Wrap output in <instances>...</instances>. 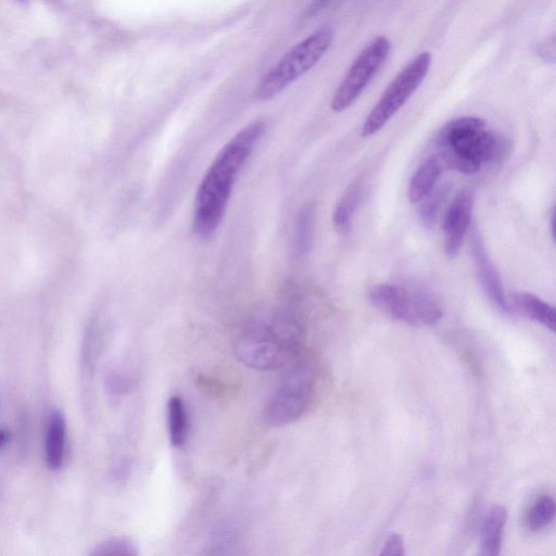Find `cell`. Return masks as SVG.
<instances>
[{
  "mask_svg": "<svg viewBox=\"0 0 556 556\" xmlns=\"http://www.w3.org/2000/svg\"><path fill=\"white\" fill-rule=\"evenodd\" d=\"M265 128L262 119L245 125L224 144L204 173L195 193L192 216V231L199 239L212 238L219 228L238 176Z\"/></svg>",
  "mask_w": 556,
  "mask_h": 556,
  "instance_id": "1",
  "label": "cell"
},
{
  "mask_svg": "<svg viewBox=\"0 0 556 556\" xmlns=\"http://www.w3.org/2000/svg\"><path fill=\"white\" fill-rule=\"evenodd\" d=\"M8 438H9L8 431L1 429L0 430V447H2L7 443Z\"/></svg>",
  "mask_w": 556,
  "mask_h": 556,
  "instance_id": "23",
  "label": "cell"
},
{
  "mask_svg": "<svg viewBox=\"0 0 556 556\" xmlns=\"http://www.w3.org/2000/svg\"><path fill=\"white\" fill-rule=\"evenodd\" d=\"M334 38L333 28L324 25L290 48L262 77L254 96L267 101L313 68L326 54Z\"/></svg>",
  "mask_w": 556,
  "mask_h": 556,
  "instance_id": "4",
  "label": "cell"
},
{
  "mask_svg": "<svg viewBox=\"0 0 556 556\" xmlns=\"http://www.w3.org/2000/svg\"><path fill=\"white\" fill-rule=\"evenodd\" d=\"M384 556H403L405 555V546L402 535L397 533L390 534L380 552Z\"/></svg>",
  "mask_w": 556,
  "mask_h": 556,
  "instance_id": "21",
  "label": "cell"
},
{
  "mask_svg": "<svg viewBox=\"0 0 556 556\" xmlns=\"http://www.w3.org/2000/svg\"><path fill=\"white\" fill-rule=\"evenodd\" d=\"M390 49L389 39L377 36L359 52L332 97V111H345L358 99L384 64Z\"/></svg>",
  "mask_w": 556,
  "mask_h": 556,
  "instance_id": "8",
  "label": "cell"
},
{
  "mask_svg": "<svg viewBox=\"0 0 556 556\" xmlns=\"http://www.w3.org/2000/svg\"><path fill=\"white\" fill-rule=\"evenodd\" d=\"M556 505L549 495L536 498L526 514L525 523L530 531L536 532L547 528L555 519Z\"/></svg>",
  "mask_w": 556,
  "mask_h": 556,
  "instance_id": "17",
  "label": "cell"
},
{
  "mask_svg": "<svg viewBox=\"0 0 556 556\" xmlns=\"http://www.w3.org/2000/svg\"><path fill=\"white\" fill-rule=\"evenodd\" d=\"M442 173V161L432 155L424 161L414 173L408 186V199L412 203H419L435 187Z\"/></svg>",
  "mask_w": 556,
  "mask_h": 556,
  "instance_id": "14",
  "label": "cell"
},
{
  "mask_svg": "<svg viewBox=\"0 0 556 556\" xmlns=\"http://www.w3.org/2000/svg\"><path fill=\"white\" fill-rule=\"evenodd\" d=\"M439 159L456 170L472 175L490 162L503 157L507 143L502 136L486 130L476 116L455 118L445 124L435 137Z\"/></svg>",
  "mask_w": 556,
  "mask_h": 556,
  "instance_id": "2",
  "label": "cell"
},
{
  "mask_svg": "<svg viewBox=\"0 0 556 556\" xmlns=\"http://www.w3.org/2000/svg\"><path fill=\"white\" fill-rule=\"evenodd\" d=\"M314 229V207L311 204L302 206L298 214L295 226V247L300 253H305L311 247Z\"/></svg>",
  "mask_w": 556,
  "mask_h": 556,
  "instance_id": "18",
  "label": "cell"
},
{
  "mask_svg": "<svg viewBox=\"0 0 556 556\" xmlns=\"http://www.w3.org/2000/svg\"><path fill=\"white\" fill-rule=\"evenodd\" d=\"M447 193V187L445 185L440 187H434L433 190L420 202H422L419 206V219L426 228H432L439 210L444 202V199Z\"/></svg>",
  "mask_w": 556,
  "mask_h": 556,
  "instance_id": "20",
  "label": "cell"
},
{
  "mask_svg": "<svg viewBox=\"0 0 556 556\" xmlns=\"http://www.w3.org/2000/svg\"><path fill=\"white\" fill-rule=\"evenodd\" d=\"M431 54L427 51L415 56L383 91L362 126V136L377 134L405 104L426 78Z\"/></svg>",
  "mask_w": 556,
  "mask_h": 556,
  "instance_id": "7",
  "label": "cell"
},
{
  "mask_svg": "<svg viewBox=\"0 0 556 556\" xmlns=\"http://www.w3.org/2000/svg\"><path fill=\"white\" fill-rule=\"evenodd\" d=\"M368 295L383 314L410 326H432L443 316L438 299L418 286L379 283Z\"/></svg>",
  "mask_w": 556,
  "mask_h": 556,
  "instance_id": "5",
  "label": "cell"
},
{
  "mask_svg": "<svg viewBox=\"0 0 556 556\" xmlns=\"http://www.w3.org/2000/svg\"><path fill=\"white\" fill-rule=\"evenodd\" d=\"M506 519L507 511L502 505H493L488 510L481 527L479 551L481 556H497L500 554Z\"/></svg>",
  "mask_w": 556,
  "mask_h": 556,
  "instance_id": "13",
  "label": "cell"
},
{
  "mask_svg": "<svg viewBox=\"0 0 556 556\" xmlns=\"http://www.w3.org/2000/svg\"><path fill=\"white\" fill-rule=\"evenodd\" d=\"M470 251L476 274L483 292L497 309L505 314L510 313L511 308L505 295L502 280L485 251L483 240L477 229H472L470 235Z\"/></svg>",
  "mask_w": 556,
  "mask_h": 556,
  "instance_id": "10",
  "label": "cell"
},
{
  "mask_svg": "<svg viewBox=\"0 0 556 556\" xmlns=\"http://www.w3.org/2000/svg\"><path fill=\"white\" fill-rule=\"evenodd\" d=\"M303 343V329L291 316L252 326L235 342V354L245 366L256 370L278 369L291 362Z\"/></svg>",
  "mask_w": 556,
  "mask_h": 556,
  "instance_id": "3",
  "label": "cell"
},
{
  "mask_svg": "<svg viewBox=\"0 0 556 556\" xmlns=\"http://www.w3.org/2000/svg\"><path fill=\"white\" fill-rule=\"evenodd\" d=\"M362 189V180L355 179L338 201L332 214L333 226L338 232L346 233L351 230L352 219L361 200Z\"/></svg>",
  "mask_w": 556,
  "mask_h": 556,
  "instance_id": "15",
  "label": "cell"
},
{
  "mask_svg": "<svg viewBox=\"0 0 556 556\" xmlns=\"http://www.w3.org/2000/svg\"><path fill=\"white\" fill-rule=\"evenodd\" d=\"M136 543L126 536H115L97 544L90 552L91 556H137Z\"/></svg>",
  "mask_w": 556,
  "mask_h": 556,
  "instance_id": "19",
  "label": "cell"
},
{
  "mask_svg": "<svg viewBox=\"0 0 556 556\" xmlns=\"http://www.w3.org/2000/svg\"><path fill=\"white\" fill-rule=\"evenodd\" d=\"M317 380L314 363L302 361L295 365L268 399L263 413L265 422L279 427L301 418L314 401Z\"/></svg>",
  "mask_w": 556,
  "mask_h": 556,
  "instance_id": "6",
  "label": "cell"
},
{
  "mask_svg": "<svg viewBox=\"0 0 556 556\" xmlns=\"http://www.w3.org/2000/svg\"><path fill=\"white\" fill-rule=\"evenodd\" d=\"M548 39L546 42L542 43V46L539 49V53L544 56L545 60L554 61V54H555V41L553 40L549 43V47H547Z\"/></svg>",
  "mask_w": 556,
  "mask_h": 556,
  "instance_id": "22",
  "label": "cell"
},
{
  "mask_svg": "<svg viewBox=\"0 0 556 556\" xmlns=\"http://www.w3.org/2000/svg\"><path fill=\"white\" fill-rule=\"evenodd\" d=\"M508 301L511 306L535 323L541 324L552 332L556 328V315L552 305L541 300L539 296L527 291H515L510 294Z\"/></svg>",
  "mask_w": 556,
  "mask_h": 556,
  "instance_id": "11",
  "label": "cell"
},
{
  "mask_svg": "<svg viewBox=\"0 0 556 556\" xmlns=\"http://www.w3.org/2000/svg\"><path fill=\"white\" fill-rule=\"evenodd\" d=\"M66 445V422L63 414L54 409L48 420L45 453L46 462L50 469L58 470L62 467Z\"/></svg>",
  "mask_w": 556,
  "mask_h": 556,
  "instance_id": "12",
  "label": "cell"
},
{
  "mask_svg": "<svg viewBox=\"0 0 556 556\" xmlns=\"http://www.w3.org/2000/svg\"><path fill=\"white\" fill-rule=\"evenodd\" d=\"M166 416L169 442L173 446L180 447L187 440L189 421L184 400L179 395L168 399Z\"/></svg>",
  "mask_w": 556,
  "mask_h": 556,
  "instance_id": "16",
  "label": "cell"
},
{
  "mask_svg": "<svg viewBox=\"0 0 556 556\" xmlns=\"http://www.w3.org/2000/svg\"><path fill=\"white\" fill-rule=\"evenodd\" d=\"M473 208V193L460 190L447 207L443 219L444 251L450 257L459 253L466 237Z\"/></svg>",
  "mask_w": 556,
  "mask_h": 556,
  "instance_id": "9",
  "label": "cell"
}]
</instances>
